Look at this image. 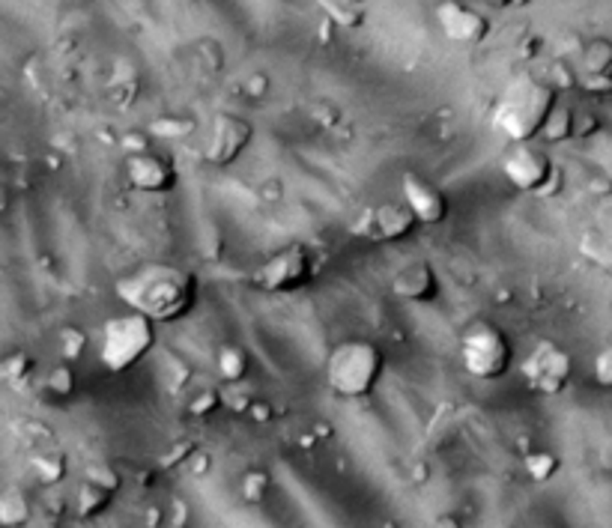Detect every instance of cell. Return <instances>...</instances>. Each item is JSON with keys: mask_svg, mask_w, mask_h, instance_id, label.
Returning a JSON list of instances; mask_svg holds the SVG:
<instances>
[{"mask_svg": "<svg viewBox=\"0 0 612 528\" xmlns=\"http://www.w3.org/2000/svg\"><path fill=\"white\" fill-rule=\"evenodd\" d=\"M269 490H272V477H269V472H264V468H248V472L239 477V498L248 507L264 505Z\"/></svg>", "mask_w": 612, "mask_h": 528, "instance_id": "23", "label": "cell"}, {"mask_svg": "<svg viewBox=\"0 0 612 528\" xmlns=\"http://www.w3.org/2000/svg\"><path fill=\"white\" fill-rule=\"evenodd\" d=\"M155 347V322L150 317L129 310V314L108 317L99 335V361L111 374H125L144 361Z\"/></svg>", "mask_w": 612, "mask_h": 528, "instance_id": "4", "label": "cell"}, {"mask_svg": "<svg viewBox=\"0 0 612 528\" xmlns=\"http://www.w3.org/2000/svg\"><path fill=\"white\" fill-rule=\"evenodd\" d=\"M45 388L51 391L54 397H60V400H66V397H72V394H75V370H72L70 361H57V365H54L51 370H48Z\"/></svg>", "mask_w": 612, "mask_h": 528, "instance_id": "25", "label": "cell"}, {"mask_svg": "<svg viewBox=\"0 0 612 528\" xmlns=\"http://www.w3.org/2000/svg\"><path fill=\"white\" fill-rule=\"evenodd\" d=\"M84 477L87 481H96V484H102V486H108V490H120V475H116V468L114 466H108V463H102V459H93V463H87V472H84Z\"/></svg>", "mask_w": 612, "mask_h": 528, "instance_id": "30", "label": "cell"}, {"mask_svg": "<svg viewBox=\"0 0 612 528\" xmlns=\"http://www.w3.org/2000/svg\"><path fill=\"white\" fill-rule=\"evenodd\" d=\"M189 507L182 498H173V502L168 505V525L164 528H189Z\"/></svg>", "mask_w": 612, "mask_h": 528, "instance_id": "32", "label": "cell"}, {"mask_svg": "<svg viewBox=\"0 0 612 528\" xmlns=\"http://www.w3.org/2000/svg\"><path fill=\"white\" fill-rule=\"evenodd\" d=\"M591 376L600 388H612V344H604L591 358Z\"/></svg>", "mask_w": 612, "mask_h": 528, "instance_id": "29", "label": "cell"}, {"mask_svg": "<svg viewBox=\"0 0 612 528\" xmlns=\"http://www.w3.org/2000/svg\"><path fill=\"white\" fill-rule=\"evenodd\" d=\"M538 138L543 144H565L570 138H577V111L570 107L568 102H556V107L550 111L547 123H543V129Z\"/></svg>", "mask_w": 612, "mask_h": 528, "instance_id": "17", "label": "cell"}, {"mask_svg": "<svg viewBox=\"0 0 612 528\" xmlns=\"http://www.w3.org/2000/svg\"><path fill=\"white\" fill-rule=\"evenodd\" d=\"M186 468H189V472H191L194 477H203V475H209V468H212V457H209L207 451H194V454L189 457Z\"/></svg>", "mask_w": 612, "mask_h": 528, "instance_id": "33", "label": "cell"}, {"mask_svg": "<svg viewBox=\"0 0 612 528\" xmlns=\"http://www.w3.org/2000/svg\"><path fill=\"white\" fill-rule=\"evenodd\" d=\"M251 403H255V400H251L248 394H239L236 397V391H227V394H225V406H230L233 412H248Z\"/></svg>", "mask_w": 612, "mask_h": 528, "instance_id": "35", "label": "cell"}, {"mask_svg": "<svg viewBox=\"0 0 612 528\" xmlns=\"http://www.w3.org/2000/svg\"><path fill=\"white\" fill-rule=\"evenodd\" d=\"M570 376H574V356H570L565 347L552 344V340L538 344L532 349V356L523 361V379H526V385L543 397L561 394V391L568 388Z\"/></svg>", "mask_w": 612, "mask_h": 528, "instance_id": "9", "label": "cell"}, {"mask_svg": "<svg viewBox=\"0 0 612 528\" xmlns=\"http://www.w3.org/2000/svg\"><path fill=\"white\" fill-rule=\"evenodd\" d=\"M478 4H487L496 9H523V6H529V0H478Z\"/></svg>", "mask_w": 612, "mask_h": 528, "instance_id": "37", "label": "cell"}, {"mask_svg": "<svg viewBox=\"0 0 612 528\" xmlns=\"http://www.w3.org/2000/svg\"><path fill=\"white\" fill-rule=\"evenodd\" d=\"M198 451L191 442H177L171 448V451H164V457H162V466L164 468H173V466H186L189 463V457Z\"/></svg>", "mask_w": 612, "mask_h": 528, "instance_id": "31", "label": "cell"}, {"mask_svg": "<svg viewBox=\"0 0 612 528\" xmlns=\"http://www.w3.org/2000/svg\"><path fill=\"white\" fill-rule=\"evenodd\" d=\"M320 9L326 13V18L335 27H344V31H356V27L365 24L367 15V0H317Z\"/></svg>", "mask_w": 612, "mask_h": 528, "instance_id": "18", "label": "cell"}, {"mask_svg": "<svg viewBox=\"0 0 612 528\" xmlns=\"http://www.w3.org/2000/svg\"><path fill=\"white\" fill-rule=\"evenodd\" d=\"M326 385L332 394L344 400H362L376 388V383L385 374V356L383 349L362 338L341 340L329 349L326 356Z\"/></svg>", "mask_w": 612, "mask_h": 528, "instance_id": "3", "label": "cell"}, {"mask_svg": "<svg viewBox=\"0 0 612 528\" xmlns=\"http://www.w3.org/2000/svg\"><path fill=\"white\" fill-rule=\"evenodd\" d=\"M433 528H463V523L454 514H440L433 520Z\"/></svg>", "mask_w": 612, "mask_h": 528, "instance_id": "38", "label": "cell"}, {"mask_svg": "<svg viewBox=\"0 0 612 528\" xmlns=\"http://www.w3.org/2000/svg\"><path fill=\"white\" fill-rule=\"evenodd\" d=\"M150 129L162 138H182V134L194 132V120L191 116H159V120H153Z\"/></svg>", "mask_w": 612, "mask_h": 528, "instance_id": "28", "label": "cell"}, {"mask_svg": "<svg viewBox=\"0 0 612 528\" xmlns=\"http://www.w3.org/2000/svg\"><path fill=\"white\" fill-rule=\"evenodd\" d=\"M388 287H392V292L401 301H413V305H431V301L440 299V292H442L440 275H436L431 260L403 263V266L392 275Z\"/></svg>", "mask_w": 612, "mask_h": 528, "instance_id": "15", "label": "cell"}, {"mask_svg": "<svg viewBox=\"0 0 612 528\" xmlns=\"http://www.w3.org/2000/svg\"><path fill=\"white\" fill-rule=\"evenodd\" d=\"M248 418H255V421H269L272 418V406L269 403H260V400H255V403L248 406Z\"/></svg>", "mask_w": 612, "mask_h": 528, "instance_id": "36", "label": "cell"}, {"mask_svg": "<svg viewBox=\"0 0 612 528\" xmlns=\"http://www.w3.org/2000/svg\"><path fill=\"white\" fill-rule=\"evenodd\" d=\"M251 138H255V125L239 114H216L209 125V134L203 141V162L216 164V168H227L248 150Z\"/></svg>", "mask_w": 612, "mask_h": 528, "instance_id": "10", "label": "cell"}, {"mask_svg": "<svg viewBox=\"0 0 612 528\" xmlns=\"http://www.w3.org/2000/svg\"><path fill=\"white\" fill-rule=\"evenodd\" d=\"M27 468H31V475L39 484L54 486L66 477V468L70 466H66V457L60 451H36L31 459H27Z\"/></svg>", "mask_w": 612, "mask_h": 528, "instance_id": "21", "label": "cell"}, {"mask_svg": "<svg viewBox=\"0 0 612 528\" xmlns=\"http://www.w3.org/2000/svg\"><path fill=\"white\" fill-rule=\"evenodd\" d=\"M502 176L508 180L511 189L523 194H538V198H552L561 189V171L556 159L532 144H511L508 153L499 162Z\"/></svg>", "mask_w": 612, "mask_h": 528, "instance_id": "6", "label": "cell"}, {"mask_svg": "<svg viewBox=\"0 0 612 528\" xmlns=\"http://www.w3.org/2000/svg\"><path fill=\"white\" fill-rule=\"evenodd\" d=\"M225 403V394H218V388H198L194 394L189 397L186 403V412L191 418H207L209 412H216V409Z\"/></svg>", "mask_w": 612, "mask_h": 528, "instance_id": "27", "label": "cell"}, {"mask_svg": "<svg viewBox=\"0 0 612 528\" xmlns=\"http://www.w3.org/2000/svg\"><path fill=\"white\" fill-rule=\"evenodd\" d=\"M116 299L159 322H177L198 305V278L173 263H144L116 281Z\"/></svg>", "mask_w": 612, "mask_h": 528, "instance_id": "1", "label": "cell"}, {"mask_svg": "<svg viewBox=\"0 0 612 528\" xmlns=\"http://www.w3.org/2000/svg\"><path fill=\"white\" fill-rule=\"evenodd\" d=\"M0 374H4L6 383H24V379L33 374V356L24 349L9 352L4 358V365H0Z\"/></svg>", "mask_w": 612, "mask_h": 528, "instance_id": "26", "label": "cell"}, {"mask_svg": "<svg viewBox=\"0 0 612 528\" xmlns=\"http://www.w3.org/2000/svg\"><path fill=\"white\" fill-rule=\"evenodd\" d=\"M114 498V490H108V486L96 484V481H81V486H78L75 493V511L78 516H84V520H90V516H99L105 507L111 505Z\"/></svg>", "mask_w": 612, "mask_h": 528, "instance_id": "20", "label": "cell"}, {"mask_svg": "<svg viewBox=\"0 0 612 528\" xmlns=\"http://www.w3.org/2000/svg\"><path fill=\"white\" fill-rule=\"evenodd\" d=\"M314 266H317L314 251H311L305 242H290V245L278 248L260 263L255 275H251V283H255V290L272 292V296H278V292H296L314 278Z\"/></svg>", "mask_w": 612, "mask_h": 528, "instance_id": "7", "label": "cell"}, {"mask_svg": "<svg viewBox=\"0 0 612 528\" xmlns=\"http://www.w3.org/2000/svg\"><path fill=\"white\" fill-rule=\"evenodd\" d=\"M436 24L442 27L445 39L463 45H478L490 36V18L460 0H440L436 6Z\"/></svg>", "mask_w": 612, "mask_h": 528, "instance_id": "12", "label": "cell"}, {"mask_svg": "<svg viewBox=\"0 0 612 528\" xmlns=\"http://www.w3.org/2000/svg\"><path fill=\"white\" fill-rule=\"evenodd\" d=\"M561 466V459L552 454V451H543V448H535V451H529L526 457H523V468H526L529 481L535 484H547L556 477Z\"/></svg>", "mask_w": 612, "mask_h": 528, "instance_id": "22", "label": "cell"}, {"mask_svg": "<svg viewBox=\"0 0 612 528\" xmlns=\"http://www.w3.org/2000/svg\"><path fill=\"white\" fill-rule=\"evenodd\" d=\"M123 173L129 189L141 194H168L177 185V171L173 162L164 155L144 150V153H129L123 162Z\"/></svg>", "mask_w": 612, "mask_h": 528, "instance_id": "11", "label": "cell"}, {"mask_svg": "<svg viewBox=\"0 0 612 528\" xmlns=\"http://www.w3.org/2000/svg\"><path fill=\"white\" fill-rule=\"evenodd\" d=\"M401 198L410 207L419 224H442L449 218V198L442 194V189L431 180H424L422 173L403 171L401 176Z\"/></svg>", "mask_w": 612, "mask_h": 528, "instance_id": "13", "label": "cell"}, {"mask_svg": "<svg viewBox=\"0 0 612 528\" xmlns=\"http://www.w3.org/2000/svg\"><path fill=\"white\" fill-rule=\"evenodd\" d=\"M164 525H168V511H164V507L153 505L144 511V528H164Z\"/></svg>", "mask_w": 612, "mask_h": 528, "instance_id": "34", "label": "cell"}, {"mask_svg": "<svg viewBox=\"0 0 612 528\" xmlns=\"http://www.w3.org/2000/svg\"><path fill=\"white\" fill-rule=\"evenodd\" d=\"M251 356L239 344H221L216 352V374L225 385H236L248 376Z\"/></svg>", "mask_w": 612, "mask_h": 528, "instance_id": "16", "label": "cell"}, {"mask_svg": "<svg viewBox=\"0 0 612 528\" xmlns=\"http://www.w3.org/2000/svg\"><path fill=\"white\" fill-rule=\"evenodd\" d=\"M415 224L419 221H415V215L403 200H380L356 215V221L349 224V233L365 242H383V245H388V242L410 236Z\"/></svg>", "mask_w": 612, "mask_h": 528, "instance_id": "8", "label": "cell"}, {"mask_svg": "<svg viewBox=\"0 0 612 528\" xmlns=\"http://www.w3.org/2000/svg\"><path fill=\"white\" fill-rule=\"evenodd\" d=\"M577 87H582L591 96L612 93V39L598 36L580 48Z\"/></svg>", "mask_w": 612, "mask_h": 528, "instance_id": "14", "label": "cell"}, {"mask_svg": "<svg viewBox=\"0 0 612 528\" xmlns=\"http://www.w3.org/2000/svg\"><path fill=\"white\" fill-rule=\"evenodd\" d=\"M556 102L559 93L550 81L532 72H520L517 78H511L493 105V132L511 144H532L541 134Z\"/></svg>", "mask_w": 612, "mask_h": 528, "instance_id": "2", "label": "cell"}, {"mask_svg": "<svg viewBox=\"0 0 612 528\" xmlns=\"http://www.w3.org/2000/svg\"><path fill=\"white\" fill-rule=\"evenodd\" d=\"M33 507L31 498L22 490V486H6L4 496H0V525L4 528H22L31 523Z\"/></svg>", "mask_w": 612, "mask_h": 528, "instance_id": "19", "label": "cell"}, {"mask_svg": "<svg viewBox=\"0 0 612 528\" xmlns=\"http://www.w3.org/2000/svg\"><path fill=\"white\" fill-rule=\"evenodd\" d=\"M87 344H90V338H87V331H81L78 326H63L60 335H57V347H60V358L63 361H78L87 352Z\"/></svg>", "mask_w": 612, "mask_h": 528, "instance_id": "24", "label": "cell"}, {"mask_svg": "<svg viewBox=\"0 0 612 528\" xmlns=\"http://www.w3.org/2000/svg\"><path fill=\"white\" fill-rule=\"evenodd\" d=\"M514 349L508 335L490 320H472L460 335V365L472 379H502L511 370Z\"/></svg>", "mask_w": 612, "mask_h": 528, "instance_id": "5", "label": "cell"}]
</instances>
